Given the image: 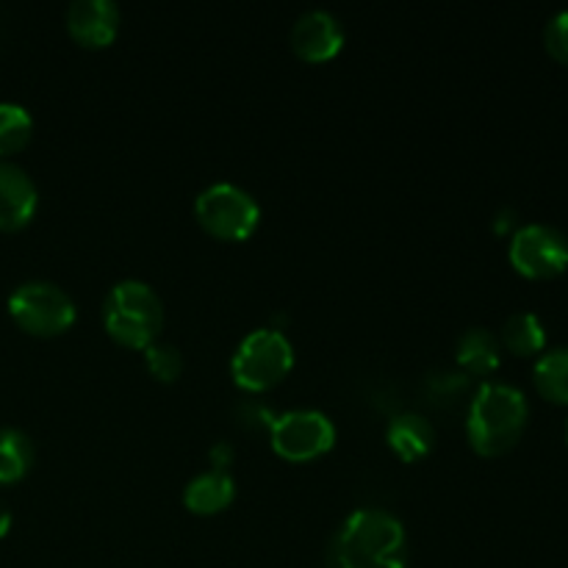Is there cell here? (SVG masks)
Masks as SVG:
<instances>
[{"mask_svg": "<svg viewBox=\"0 0 568 568\" xmlns=\"http://www.w3.org/2000/svg\"><path fill=\"white\" fill-rule=\"evenodd\" d=\"M327 568H408L403 521L381 508H361L338 525L327 544Z\"/></svg>", "mask_w": 568, "mask_h": 568, "instance_id": "obj_1", "label": "cell"}, {"mask_svg": "<svg viewBox=\"0 0 568 568\" xmlns=\"http://www.w3.org/2000/svg\"><path fill=\"white\" fill-rule=\"evenodd\" d=\"M530 419V405L519 388L508 383H483L469 403L466 436L475 453L486 458L510 453Z\"/></svg>", "mask_w": 568, "mask_h": 568, "instance_id": "obj_2", "label": "cell"}, {"mask_svg": "<svg viewBox=\"0 0 568 568\" xmlns=\"http://www.w3.org/2000/svg\"><path fill=\"white\" fill-rule=\"evenodd\" d=\"M103 325L114 342L144 349L159 342L164 327V303L150 283L128 277L111 286L103 303Z\"/></svg>", "mask_w": 568, "mask_h": 568, "instance_id": "obj_3", "label": "cell"}, {"mask_svg": "<svg viewBox=\"0 0 568 568\" xmlns=\"http://www.w3.org/2000/svg\"><path fill=\"white\" fill-rule=\"evenodd\" d=\"M294 366V347L277 327H258L239 342L231 358V375L236 386L247 392H266L277 386Z\"/></svg>", "mask_w": 568, "mask_h": 568, "instance_id": "obj_4", "label": "cell"}, {"mask_svg": "<svg viewBox=\"0 0 568 568\" xmlns=\"http://www.w3.org/2000/svg\"><path fill=\"white\" fill-rule=\"evenodd\" d=\"M197 222L216 239L225 242H242L253 236L261 222V209L247 189L236 183H211L194 200Z\"/></svg>", "mask_w": 568, "mask_h": 568, "instance_id": "obj_5", "label": "cell"}, {"mask_svg": "<svg viewBox=\"0 0 568 568\" xmlns=\"http://www.w3.org/2000/svg\"><path fill=\"white\" fill-rule=\"evenodd\" d=\"M9 314L31 336H59L75 322V303L50 281H26L9 294Z\"/></svg>", "mask_w": 568, "mask_h": 568, "instance_id": "obj_6", "label": "cell"}, {"mask_svg": "<svg viewBox=\"0 0 568 568\" xmlns=\"http://www.w3.org/2000/svg\"><path fill=\"white\" fill-rule=\"evenodd\" d=\"M270 436L272 449L281 458L305 464V460H314L320 455L331 453L333 444H336V427H333V422L322 410L297 408L275 416Z\"/></svg>", "mask_w": 568, "mask_h": 568, "instance_id": "obj_7", "label": "cell"}, {"mask_svg": "<svg viewBox=\"0 0 568 568\" xmlns=\"http://www.w3.org/2000/svg\"><path fill=\"white\" fill-rule=\"evenodd\" d=\"M508 255L516 272L547 281L568 270V239L552 225H525L510 239Z\"/></svg>", "mask_w": 568, "mask_h": 568, "instance_id": "obj_8", "label": "cell"}, {"mask_svg": "<svg viewBox=\"0 0 568 568\" xmlns=\"http://www.w3.org/2000/svg\"><path fill=\"white\" fill-rule=\"evenodd\" d=\"M344 28L327 9H308L294 20L292 48L305 61H327L342 50Z\"/></svg>", "mask_w": 568, "mask_h": 568, "instance_id": "obj_9", "label": "cell"}, {"mask_svg": "<svg viewBox=\"0 0 568 568\" xmlns=\"http://www.w3.org/2000/svg\"><path fill=\"white\" fill-rule=\"evenodd\" d=\"M37 205L33 178L14 161L0 159V231H20L37 214Z\"/></svg>", "mask_w": 568, "mask_h": 568, "instance_id": "obj_10", "label": "cell"}, {"mask_svg": "<svg viewBox=\"0 0 568 568\" xmlns=\"http://www.w3.org/2000/svg\"><path fill=\"white\" fill-rule=\"evenodd\" d=\"M120 6L114 0H72L67 28L87 48H105L120 31Z\"/></svg>", "mask_w": 568, "mask_h": 568, "instance_id": "obj_11", "label": "cell"}, {"mask_svg": "<svg viewBox=\"0 0 568 568\" xmlns=\"http://www.w3.org/2000/svg\"><path fill=\"white\" fill-rule=\"evenodd\" d=\"M233 497H236V483L222 469L200 471L183 488V505L200 516L220 514V510H225L233 503Z\"/></svg>", "mask_w": 568, "mask_h": 568, "instance_id": "obj_12", "label": "cell"}, {"mask_svg": "<svg viewBox=\"0 0 568 568\" xmlns=\"http://www.w3.org/2000/svg\"><path fill=\"white\" fill-rule=\"evenodd\" d=\"M386 442L403 460H419L436 444V430L422 414L405 410V414H397L388 422Z\"/></svg>", "mask_w": 568, "mask_h": 568, "instance_id": "obj_13", "label": "cell"}, {"mask_svg": "<svg viewBox=\"0 0 568 568\" xmlns=\"http://www.w3.org/2000/svg\"><path fill=\"white\" fill-rule=\"evenodd\" d=\"M455 358H458L460 369L466 375L486 377L491 372H497L499 361H503V344H499V338L488 327H469L458 338Z\"/></svg>", "mask_w": 568, "mask_h": 568, "instance_id": "obj_14", "label": "cell"}, {"mask_svg": "<svg viewBox=\"0 0 568 568\" xmlns=\"http://www.w3.org/2000/svg\"><path fill=\"white\" fill-rule=\"evenodd\" d=\"M499 344H503L508 353L519 355V358H530L538 355L547 344V331H544L541 320L536 314H527V311H516L505 320L503 333H499Z\"/></svg>", "mask_w": 568, "mask_h": 568, "instance_id": "obj_15", "label": "cell"}, {"mask_svg": "<svg viewBox=\"0 0 568 568\" xmlns=\"http://www.w3.org/2000/svg\"><path fill=\"white\" fill-rule=\"evenodd\" d=\"M538 394L555 405H568V347L549 349L532 369Z\"/></svg>", "mask_w": 568, "mask_h": 568, "instance_id": "obj_16", "label": "cell"}, {"mask_svg": "<svg viewBox=\"0 0 568 568\" xmlns=\"http://www.w3.org/2000/svg\"><path fill=\"white\" fill-rule=\"evenodd\" d=\"M33 442L17 427H0V483H17L33 466Z\"/></svg>", "mask_w": 568, "mask_h": 568, "instance_id": "obj_17", "label": "cell"}, {"mask_svg": "<svg viewBox=\"0 0 568 568\" xmlns=\"http://www.w3.org/2000/svg\"><path fill=\"white\" fill-rule=\"evenodd\" d=\"M33 116L20 103H0V159L14 155L31 142Z\"/></svg>", "mask_w": 568, "mask_h": 568, "instance_id": "obj_18", "label": "cell"}, {"mask_svg": "<svg viewBox=\"0 0 568 568\" xmlns=\"http://www.w3.org/2000/svg\"><path fill=\"white\" fill-rule=\"evenodd\" d=\"M144 364H148L150 375L161 383H172L181 377L183 372V355L175 344L166 342H153L150 347H144Z\"/></svg>", "mask_w": 568, "mask_h": 568, "instance_id": "obj_19", "label": "cell"}, {"mask_svg": "<svg viewBox=\"0 0 568 568\" xmlns=\"http://www.w3.org/2000/svg\"><path fill=\"white\" fill-rule=\"evenodd\" d=\"M544 44H547L549 55L558 59L560 64H568V11H560L547 22L544 31Z\"/></svg>", "mask_w": 568, "mask_h": 568, "instance_id": "obj_20", "label": "cell"}, {"mask_svg": "<svg viewBox=\"0 0 568 568\" xmlns=\"http://www.w3.org/2000/svg\"><path fill=\"white\" fill-rule=\"evenodd\" d=\"M233 460V447L227 442H220L211 447V469L227 471V464Z\"/></svg>", "mask_w": 568, "mask_h": 568, "instance_id": "obj_21", "label": "cell"}, {"mask_svg": "<svg viewBox=\"0 0 568 568\" xmlns=\"http://www.w3.org/2000/svg\"><path fill=\"white\" fill-rule=\"evenodd\" d=\"M514 222H516V211L514 209H503L497 214V231L499 233H505V231H510V227H514Z\"/></svg>", "mask_w": 568, "mask_h": 568, "instance_id": "obj_22", "label": "cell"}, {"mask_svg": "<svg viewBox=\"0 0 568 568\" xmlns=\"http://www.w3.org/2000/svg\"><path fill=\"white\" fill-rule=\"evenodd\" d=\"M11 530V508L0 499V538Z\"/></svg>", "mask_w": 568, "mask_h": 568, "instance_id": "obj_23", "label": "cell"}, {"mask_svg": "<svg viewBox=\"0 0 568 568\" xmlns=\"http://www.w3.org/2000/svg\"><path fill=\"white\" fill-rule=\"evenodd\" d=\"M566 444H568V427H566Z\"/></svg>", "mask_w": 568, "mask_h": 568, "instance_id": "obj_24", "label": "cell"}]
</instances>
